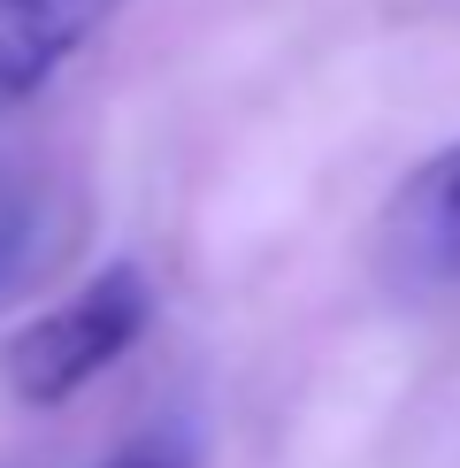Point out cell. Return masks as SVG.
<instances>
[{
    "label": "cell",
    "mask_w": 460,
    "mask_h": 468,
    "mask_svg": "<svg viewBox=\"0 0 460 468\" xmlns=\"http://www.w3.org/2000/svg\"><path fill=\"white\" fill-rule=\"evenodd\" d=\"M153 323V284L139 261L92 269L69 300H54L47 315H31L0 354V377L24 407H69L92 377H108Z\"/></svg>",
    "instance_id": "6da1fadb"
},
{
    "label": "cell",
    "mask_w": 460,
    "mask_h": 468,
    "mask_svg": "<svg viewBox=\"0 0 460 468\" xmlns=\"http://www.w3.org/2000/svg\"><path fill=\"white\" fill-rule=\"evenodd\" d=\"M123 0H0V101H31L100 38Z\"/></svg>",
    "instance_id": "7a4b0ae2"
},
{
    "label": "cell",
    "mask_w": 460,
    "mask_h": 468,
    "mask_svg": "<svg viewBox=\"0 0 460 468\" xmlns=\"http://www.w3.org/2000/svg\"><path fill=\"white\" fill-rule=\"evenodd\" d=\"M392 253L407 277L460 284V139L437 146L430 162L399 185L392 200Z\"/></svg>",
    "instance_id": "3957f363"
},
{
    "label": "cell",
    "mask_w": 460,
    "mask_h": 468,
    "mask_svg": "<svg viewBox=\"0 0 460 468\" xmlns=\"http://www.w3.org/2000/svg\"><path fill=\"white\" fill-rule=\"evenodd\" d=\"M62 253V216L38 192H8L0 200V315L47 277V261Z\"/></svg>",
    "instance_id": "277c9868"
},
{
    "label": "cell",
    "mask_w": 460,
    "mask_h": 468,
    "mask_svg": "<svg viewBox=\"0 0 460 468\" xmlns=\"http://www.w3.org/2000/svg\"><path fill=\"white\" fill-rule=\"evenodd\" d=\"M108 468H200V445H192V431H146V438L115 445Z\"/></svg>",
    "instance_id": "5b68a950"
}]
</instances>
